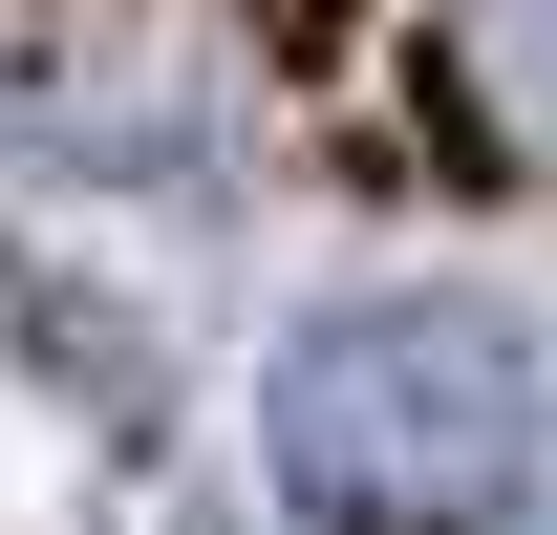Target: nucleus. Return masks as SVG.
<instances>
[{
	"label": "nucleus",
	"instance_id": "1",
	"mask_svg": "<svg viewBox=\"0 0 557 535\" xmlns=\"http://www.w3.org/2000/svg\"><path fill=\"white\" fill-rule=\"evenodd\" d=\"M258 450L322 535H493L557 450V343L515 300H344L258 364Z\"/></svg>",
	"mask_w": 557,
	"mask_h": 535
},
{
	"label": "nucleus",
	"instance_id": "2",
	"mask_svg": "<svg viewBox=\"0 0 557 535\" xmlns=\"http://www.w3.org/2000/svg\"><path fill=\"white\" fill-rule=\"evenodd\" d=\"M429 86L472 108L450 150H493V172H557V0H450V22H429Z\"/></svg>",
	"mask_w": 557,
	"mask_h": 535
}]
</instances>
